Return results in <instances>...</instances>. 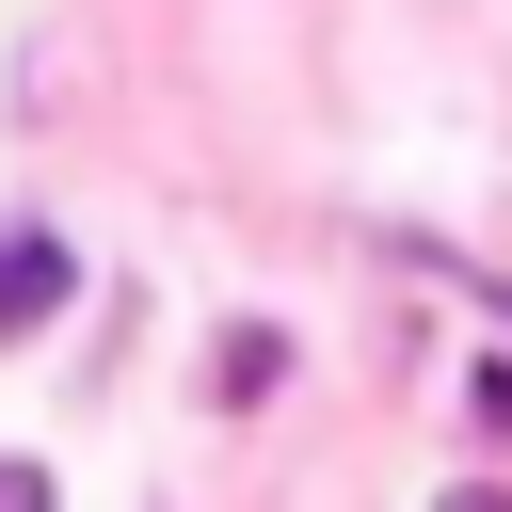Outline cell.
<instances>
[{
	"instance_id": "cell-1",
	"label": "cell",
	"mask_w": 512,
	"mask_h": 512,
	"mask_svg": "<svg viewBox=\"0 0 512 512\" xmlns=\"http://www.w3.org/2000/svg\"><path fill=\"white\" fill-rule=\"evenodd\" d=\"M64 288H80V256H64L48 224H0V336H32Z\"/></svg>"
},
{
	"instance_id": "cell-2",
	"label": "cell",
	"mask_w": 512,
	"mask_h": 512,
	"mask_svg": "<svg viewBox=\"0 0 512 512\" xmlns=\"http://www.w3.org/2000/svg\"><path fill=\"white\" fill-rule=\"evenodd\" d=\"M272 384H288V336H272V320H240V336L208 352V400H272Z\"/></svg>"
},
{
	"instance_id": "cell-3",
	"label": "cell",
	"mask_w": 512,
	"mask_h": 512,
	"mask_svg": "<svg viewBox=\"0 0 512 512\" xmlns=\"http://www.w3.org/2000/svg\"><path fill=\"white\" fill-rule=\"evenodd\" d=\"M464 416H480V432H512V352H496V368L464 384Z\"/></svg>"
},
{
	"instance_id": "cell-4",
	"label": "cell",
	"mask_w": 512,
	"mask_h": 512,
	"mask_svg": "<svg viewBox=\"0 0 512 512\" xmlns=\"http://www.w3.org/2000/svg\"><path fill=\"white\" fill-rule=\"evenodd\" d=\"M0 512H48V464H0Z\"/></svg>"
},
{
	"instance_id": "cell-5",
	"label": "cell",
	"mask_w": 512,
	"mask_h": 512,
	"mask_svg": "<svg viewBox=\"0 0 512 512\" xmlns=\"http://www.w3.org/2000/svg\"><path fill=\"white\" fill-rule=\"evenodd\" d=\"M432 512H512V496H496V480H464V496H432Z\"/></svg>"
}]
</instances>
